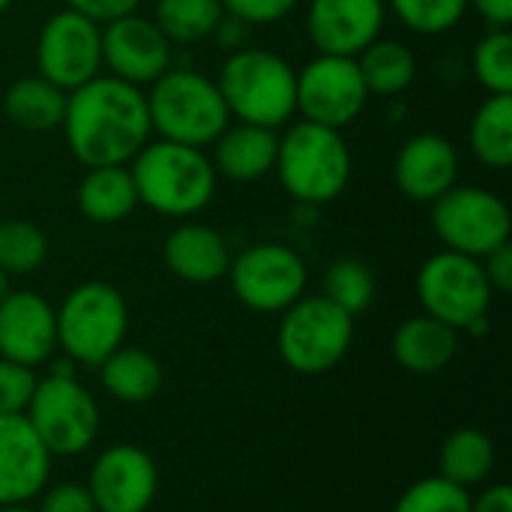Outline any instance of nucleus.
Wrapping results in <instances>:
<instances>
[{"instance_id":"obj_30","label":"nucleus","mask_w":512,"mask_h":512,"mask_svg":"<svg viewBox=\"0 0 512 512\" xmlns=\"http://www.w3.org/2000/svg\"><path fill=\"white\" fill-rule=\"evenodd\" d=\"M324 297L348 312L351 318L366 312L375 300V276L372 270L357 258H339L330 264L324 276Z\"/></svg>"},{"instance_id":"obj_33","label":"nucleus","mask_w":512,"mask_h":512,"mask_svg":"<svg viewBox=\"0 0 512 512\" xmlns=\"http://www.w3.org/2000/svg\"><path fill=\"white\" fill-rule=\"evenodd\" d=\"M390 6L396 18L420 36L447 33L468 12V0H390Z\"/></svg>"},{"instance_id":"obj_32","label":"nucleus","mask_w":512,"mask_h":512,"mask_svg":"<svg viewBox=\"0 0 512 512\" xmlns=\"http://www.w3.org/2000/svg\"><path fill=\"white\" fill-rule=\"evenodd\" d=\"M474 75L489 93H512V33L507 27H489L474 45Z\"/></svg>"},{"instance_id":"obj_2","label":"nucleus","mask_w":512,"mask_h":512,"mask_svg":"<svg viewBox=\"0 0 512 512\" xmlns=\"http://www.w3.org/2000/svg\"><path fill=\"white\" fill-rule=\"evenodd\" d=\"M138 204L159 216L183 219L201 213L216 192V168L201 147L177 141H147L129 162Z\"/></svg>"},{"instance_id":"obj_34","label":"nucleus","mask_w":512,"mask_h":512,"mask_svg":"<svg viewBox=\"0 0 512 512\" xmlns=\"http://www.w3.org/2000/svg\"><path fill=\"white\" fill-rule=\"evenodd\" d=\"M393 512H471V492L441 474L426 477L402 492Z\"/></svg>"},{"instance_id":"obj_25","label":"nucleus","mask_w":512,"mask_h":512,"mask_svg":"<svg viewBox=\"0 0 512 512\" xmlns=\"http://www.w3.org/2000/svg\"><path fill=\"white\" fill-rule=\"evenodd\" d=\"M102 387L126 405H144L162 390V366L144 348L120 345L111 357L99 363Z\"/></svg>"},{"instance_id":"obj_39","label":"nucleus","mask_w":512,"mask_h":512,"mask_svg":"<svg viewBox=\"0 0 512 512\" xmlns=\"http://www.w3.org/2000/svg\"><path fill=\"white\" fill-rule=\"evenodd\" d=\"M483 264V273L492 285V291H501V294H510L512 291V246L504 243L498 246L495 252H489L486 258H480Z\"/></svg>"},{"instance_id":"obj_42","label":"nucleus","mask_w":512,"mask_h":512,"mask_svg":"<svg viewBox=\"0 0 512 512\" xmlns=\"http://www.w3.org/2000/svg\"><path fill=\"white\" fill-rule=\"evenodd\" d=\"M468 6H474L489 27H510L512 0H468Z\"/></svg>"},{"instance_id":"obj_28","label":"nucleus","mask_w":512,"mask_h":512,"mask_svg":"<svg viewBox=\"0 0 512 512\" xmlns=\"http://www.w3.org/2000/svg\"><path fill=\"white\" fill-rule=\"evenodd\" d=\"M471 150L489 168L512 165V93H492L471 120Z\"/></svg>"},{"instance_id":"obj_41","label":"nucleus","mask_w":512,"mask_h":512,"mask_svg":"<svg viewBox=\"0 0 512 512\" xmlns=\"http://www.w3.org/2000/svg\"><path fill=\"white\" fill-rule=\"evenodd\" d=\"M471 512H512V489L507 483L489 486L480 498H471Z\"/></svg>"},{"instance_id":"obj_27","label":"nucleus","mask_w":512,"mask_h":512,"mask_svg":"<svg viewBox=\"0 0 512 512\" xmlns=\"http://www.w3.org/2000/svg\"><path fill=\"white\" fill-rule=\"evenodd\" d=\"M441 477L471 489L483 483L495 468V441L480 429H456L438 453Z\"/></svg>"},{"instance_id":"obj_12","label":"nucleus","mask_w":512,"mask_h":512,"mask_svg":"<svg viewBox=\"0 0 512 512\" xmlns=\"http://www.w3.org/2000/svg\"><path fill=\"white\" fill-rule=\"evenodd\" d=\"M369 90L354 57L318 54L297 72V111L303 120L345 129L366 108Z\"/></svg>"},{"instance_id":"obj_19","label":"nucleus","mask_w":512,"mask_h":512,"mask_svg":"<svg viewBox=\"0 0 512 512\" xmlns=\"http://www.w3.org/2000/svg\"><path fill=\"white\" fill-rule=\"evenodd\" d=\"M393 177L405 198L432 204L447 189L456 186L459 153L450 138L438 132H420L402 144L396 165H393Z\"/></svg>"},{"instance_id":"obj_14","label":"nucleus","mask_w":512,"mask_h":512,"mask_svg":"<svg viewBox=\"0 0 512 512\" xmlns=\"http://www.w3.org/2000/svg\"><path fill=\"white\" fill-rule=\"evenodd\" d=\"M87 492L96 512H147L159 492L156 462L135 444H114L93 462Z\"/></svg>"},{"instance_id":"obj_9","label":"nucleus","mask_w":512,"mask_h":512,"mask_svg":"<svg viewBox=\"0 0 512 512\" xmlns=\"http://www.w3.org/2000/svg\"><path fill=\"white\" fill-rule=\"evenodd\" d=\"M492 285L480 258L462 252H438L417 273V297L423 312L450 324L453 330L480 333L492 306Z\"/></svg>"},{"instance_id":"obj_3","label":"nucleus","mask_w":512,"mask_h":512,"mask_svg":"<svg viewBox=\"0 0 512 512\" xmlns=\"http://www.w3.org/2000/svg\"><path fill=\"white\" fill-rule=\"evenodd\" d=\"M216 87L237 123L279 129L297 114V69L267 48L231 51Z\"/></svg>"},{"instance_id":"obj_21","label":"nucleus","mask_w":512,"mask_h":512,"mask_svg":"<svg viewBox=\"0 0 512 512\" xmlns=\"http://www.w3.org/2000/svg\"><path fill=\"white\" fill-rule=\"evenodd\" d=\"M276 153H279L276 129L255 126V123H237V126L228 123L225 132L213 141L210 162L216 174L237 183H252L273 171Z\"/></svg>"},{"instance_id":"obj_20","label":"nucleus","mask_w":512,"mask_h":512,"mask_svg":"<svg viewBox=\"0 0 512 512\" xmlns=\"http://www.w3.org/2000/svg\"><path fill=\"white\" fill-rule=\"evenodd\" d=\"M165 267L189 282V285H210L228 276L231 267V249L225 237L201 222H183L177 225L162 246Z\"/></svg>"},{"instance_id":"obj_4","label":"nucleus","mask_w":512,"mask_h":512,"mask_svg":"<svg viewBox=\"0 0 512 512\" xmlns=\"http://www.w3.org/2000/svg\"><path fill=\"white\" fill-rule=\"evenodd\" d=\"M351 150L339 129L297 120L279 138L273 171L282 189L300 204H330L351 180Z\"/></svg>"},{"instance_id":"obj_35","label":"nucleus","mask_w":512,"mask_h":512,"mask_svg":"<svg viewBox=\"0 0 512 512\" xmlns=\"http://www.w3.org/2000/svg\"><path fill=\"white\" fill-rule=\"evenodd\" d=\"M36 381L39 378L30 366L0 357V417L24 414L33 399Z\"/></svg>"},{"instance_id":"obj_13","label":"nucleus","mask_w":512,"mask_h":512,"mask_svg":"<svg viewBox=\"0 0 512 512\" xmlns=\"http://www.w3.org/2000/svg\"><path fill=\"white\" fill-rule=\"evenodd\" d=\"M36 66L66 93L87 84L102 75V27L69 6L54 12L39 30Z\"/></svg>"},{"instance_id":"obj_7","label":"nucleus","mask_w":512,"mask_h":512,"mask_svg":"<svg viewBox=\"0 0 512 512\" xmlns=\"http://www.w3.org/2000/svg\"><path fill=\"white\" fill-rule=\"evenodd\" d=\"M129 330V306L108 282H84L57 309V348L75 366H99Z\"/></svg>"},{"instance_id":"obj_6","label":"nucleus","mask_w":512,"mask_h":512,"mask_svg":"<svg viewBox=\"0 0 512 512\" xmlns=\"http://www.w3.org/2000/svg\"><path fill=\"white\" fill-rule=\"evenodd\" d=\"M69 363H54L45 378L36 381L33 399L24 411L27 423L39 435L42 447L54 456H81L99 435V405L90 390L75 378Z\"/></svg>"},{"instance_id":"obj_22","label":"nucleus","mask_w":512,"mask_h":512,"mask_svg":"<svg viewBox=\"0 0 512 512\" xmlns=\"http://www.w3.org/2000/svg\"><path fill=\"white\" fill-rule=\"evenodd\" d=\"M456 351H459V330L426 312L402 321L399 330L393 333V357L402 369L414 375H435L447 369Z\"/></svg>"},{"instance_id":"obj_1","label":"nucleus","mask_w":512,"mask_h":512,"mask_svg":"<svg viewBox=\"0 0 512 512\" xmlns=\"http://www.w3.org/2000/svg\"><path fill=\"white\" fill-rule=\"evenodd\" d=\"M60 126L84 168L129 165L153 135L144 90L114 75H96L69 90Z\"/></svg>"},{"instance_id":"obj_44","label":"nucleus","mask_w":512,"mask_h":512,"mask_svg":"<svg viewBox=\"0 0 512 512\" xmlns=\"http://www.w3.org/2000/svg\"><path fill=\"white\" fill-rule=\"evenodd\" d=\"M0 512H36V510H27L24 504H15V507H0Z\"/></svg>"},{"instance_id":"obj_45","label":"nucleus","mask_w":512,"mask_h":512,"mask_svg":"<svg viewBox=\"0 0 512 512\" xmlns=\"http://www.w3.org/2000/svg\"><path fill=\"white\" fill-rule=\"evenodd\" d=\"M9 6H12V0H0V15H3V12H6Z\"/></svg>"},{"instance_id":"obj_5","label":"nucleus","mask_w":512,"mask_h":512,"mask_svg":"<svg viewBox=\"0 0 512 512\" xmlns=\"http://www.w3.org/2000/svg\"><path fill=\"white\" fill-rule=\"evenodd\" d=\"M144 96H147L150 126L165 141L204 150L231 123V114L225 108L216 81L192 69L162 72L153 81L150 93Z\"/></svg>"},{"instance_id":"obj_15","label":"nucleus","mask_w":512,"mask_h":512,"mask_svg":"<svg viewBox=\"0 0 512 512\" xmlns=\"http://www.w3.org/2000/svg\"><path fill=\"white\" fill-rule=\"evenodd\" d=\"M102 66L135 87L153 84L171 69V42L153 18L129 12L102 24Z\"/></svg>"},{"instance_id":"obj_10","label":"nucleus","mask_w":512,"mask_h":512,"mask_svg":"<svg viewBox=\"0 0 512 512\" xmlns=\"http://www.w3.org/2000/svg\"><path fill=\"white\" fill-rule=\"evenodd\" d=\"M432 228L444 249L486 258L510 243L512 216L504 198L483 186H453L432 201Z\"/></svg>"},{"instance_id":"obj_16","label":"nucleus","mask_w":512,"mask_h":512,"mask_svg":"<svg viewBox=\"0 0 512 512\" xmlns=\"http://www.w3.org/2000/svg\"><path fill=\"white\" fill-rule=\"evenodd\" d=\"M57 351V309L33 291H9L0 300V357L42 366Z\"/></svg>"},{"instance_id":"obj_17","label":"nucleus","mask_w":512,"mask_h":512,"mask_svg":"<svg viewBox=\"0 0 512 512\" xmlns=\"http://www.w3.org/2000/svg\"><path fill=\"white\" fill-rule=\"evenodd\" d=\"M384 0H309L306 30L318 54L357 57L381 36Z\"/></svg>"},{"instance_id":"obj_18","label":"nucleus","mask_w":512,"mask_h":512,"mask_svg":"<svg viewBox=\"0 0 512 512\" xmlns=\"http://www.w3.org/2000/svg\"><path fill=\"white\" fill-rule=\"evenodd\" d=\"M51 453L24 414L0 417V507L27 504L48 486Z\"/></svg>"},{"instance_id":"obj_36","label":"nucleus","mask_w":512,"mask_h":512,"mask_svg":"<svg viewBox=\"0 0 512 512\" xmlns=\"http://www.w3.org/2000/svg\"><path fill=\"white\" fill-rule=\"evenodd\" d=\"M297 3L300 0H222V9L252 27V24L282 21Z\"/></svg>"},{"instance_id":"obj_31","label":"nucleus","mask_w":512,"mask_h":512,"mask_svg":"<svg viewBox=\"0 0 512 512\" xmlns=\"http://www.w3.org/2000/svg\"><path fill=\"white\" fill-rule=\"evenodd\" d=\"M45 258L48 237L42 234V228L24 219L0 222V270H6L9 276H24L39 270Z\"/></svg>"},{"instance_id":"obj_8","label":"nucleus","mask_w":512,"mask_h":512,"mask_svg":"<svg viewBox=\"0 0 512 512\" xmlns=\"http://www.w3.org/2000/svg\"><path fill=\"white\" fill-rule=\"evenodd\" d=\"M354 339V318L324 294L300 297L282 312L276 345L285 366L297 375H324L336 369Z\"/></svg>"},{"instance_id":"obj_11","label":"nucleus","mask_w":512,"mask_h":512,"mask_svg":"<svg viewBox=\"0 0 512 512\" xmlns=\"http://www.w3.org/2000/svg\"><path fill=\"white\" fill-rule=\"evenodd\" d=\"M234 297L258 315H282L306 294L309 270L303 258L282 243H258L231 258Z\"/></svg>"},{"instance_id":"obj_40","label":"nucleus","mask_w":512,"mask_h":512,"mask_svg":"<svg viewBox=\"0 0 512 512\" xmlns=\"http://www.w3.org/2000/svg\"><path fill=\"white\" fill-rule=\"evenodd\" d=\"M213 36L219 39V45H222V48H228V51H240V48H246V45H249V24L225 12V15H222V21H219V27L213 30Z\"/></svg>"},{"instance_id":"obj_29","label":"nucleus","mask_w":512,"mask_h":512,"mask_svg":"<svg viewBox=\"0 0 512 512\" xmlns=\"http://www.w3.org/2000/svg\"><path fill=\"white\" fill-rule=\"evenodd\" d=\"M225 9L222 0H156V27L168 36V42H201L213 36Z\"/></svg>"},{"instance_id":"obj_38","label":"nucleus","mask_w":512,"mask_h":512,"mask_svg":"<svg viewBox=\"0 0 512 512\" xmlns=\"http://www.w3.org/2000/svg\"><path fill=\"white\" fill-rule=\"evenodd\" d=\"M138 3L141 0H66L69 9L81 12L84 18L96 21L99 27L108 24V21H114V18H123V15L135 12Z\"/></svg>"},{"instance_id":"obj_37","label":"nucleus","mask_w":512,"mask_h":512,"mask_svg":"<svg viewBox=\"0 0 512 512\" xmlns=\"http://www.w3.org/2000/svg\"><path fill=\"white\" fill-rule=\"evenodd\" d=\"M36 512H96V504L81 483H57L42 489V501Z\"/></svg>"},{"instance_id":"obj_24","label":"nucleus","mask_w":512,"mask_h":512,"mask_svg":"<svg viewBox=\"0 0 512 512\" xmlns=\"http://www.w3.org/2000/svg\"><path fill=\"white\" fill-rule=\"evenodd\" d=\"M3 114L24 132H51L63 123L66 90L42 75H24L3 93Z\"/></svg>"},{"instance_id":"obj_26","label":"nucleus","mask_w":512,"mask_h":512,"mask_svg":"<svg viewBox=\"0 0 512 512\" xmlns=\"http://www.w3.org/2000/svg\"><path fill=\"white\" fill-rule=\"evenodd\" d=\"M354 60L366 90L375 96H399L411 87L417 75V60L411 48L396 39H375Z\"/></svg>"},{"instance_id":"obj_23","label":"nucleus","mask_w":512,"mask_h":512,"mask_svg":"<svg viewBox=\"0 0 512 512\" xmlns=\"http://www.w3.org/2000/svg\"><path fill=\"white\" fill-rule=\"evenodd\" d=\"M135 207H138V192L129 165L87 168V174L78 183V210L90 222L114 225L123 222Z\"/></svg>"},{"instance_id":"obj_43","label":"nucleus","mask_w":512,"mask_h":512,"mask_svg":"<svg viewBox=\"0 0 512 512\" xmlns=\"http://www.w3.org/2000/svg\"><path fill=\"white\" fill-rule=\"evenodd\" d=\"M9 279H12V276H9L6 270H0V300L12 291V288H9Z\"/></svg>"}]
</instances>
